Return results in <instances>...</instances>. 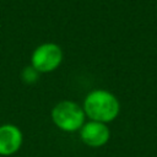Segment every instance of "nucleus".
<instances>
[{
  "label": "nucleus",
  "mask_w": 157,
  "mask_h": 157,
  "mask_svg": "<svg viewBox=\"0 0 157 157\" xmlns=\"http://www.w3.org/2000/svg\"><path fill=\"white\" fill-rule=\"evenodd\" d=\"M82 108L90 120L107 124L119 115L120 103L109 91L93 90L85 97Z\"/></svg>",
  "instance_id": "f257e3e1"
},
{
  "label": "nucleus",
  "mask_w": 157,
  "mask_h": 157,
  "mask_svg": "<svg viewBox=\"0 0 157 157\" xmlns=\"http://www.w3.org/2000/svg\"><path fill=\"white\" fill-rule=\"evenodd\" d=\"M63 61V50L55 43L38 45L31 56V66L38 72H50L59 67Z\"/></svg>",
  "instance_id": "7ed1b4c3"
},
{
  "label": "nucleus",
  "mask_w": 157,
  "mask_h": 157,
  "mask_svg": "<svg viewBox=\"0 0 157 157\" xmlns=\"http://www.w3.org/2000/svg\"><path fill=\"white\" fill-rule=\"evenodd\" d=\"M80 131L81 141L90 147H102L110 139V130L107 124L90 120L82 125Z\"/></svg>",
  "instance_id": "20e7f679"
},
{
  "label": "nucleus",
  "mask_w": 157,
  "mask_h": 157,
  "mask_svg": "<svg viewBox=\"0 0 157 157\" xmlns=\"http://www.w3.org/2000/svg\"><path fill=\"white\" fill-rule=\"evenodd\" d=\"M22 142L23 135L18 126L9 123L0 125V156L9 157L17 153Z\"/></svg>",
  "instance_id": "39448f33"
},
{
  "label": "nucleus",
  "mask_w": 157,
  "mask_h": 157,
  "mask_svg": "<svg viewBox=\"0 0 157 157\" xmlns=\"http://www.w3.org/2000/svg\"><path fill=\"white\" fill-rule=\"evenodd\" d=\"M50 117L54 125L65 132L78 131L86 123L83 108L78 103L67 99L56 103L52 109Z\"/></svg>",
  "instance_id": "f03ea898"
},
{
  "label": "nucleus",
  "mask_w": 157,
  "mask_h": 157,
  "mask_svg": "<svg viewBox=\"0 0 157 157\" xmlns=\"http://www.w3.org/2000/svg\"><path fill=\"white\" fill-rule=\"evenodd\" d=\"M38 74H39V72H38L34 67H32V66H27V67L23 69L21 76H22V80H23L26 83H33V82L37 81V78H38Z\"/></svg>",
  "instance_id": "423d86ee"
}]
</instances>
